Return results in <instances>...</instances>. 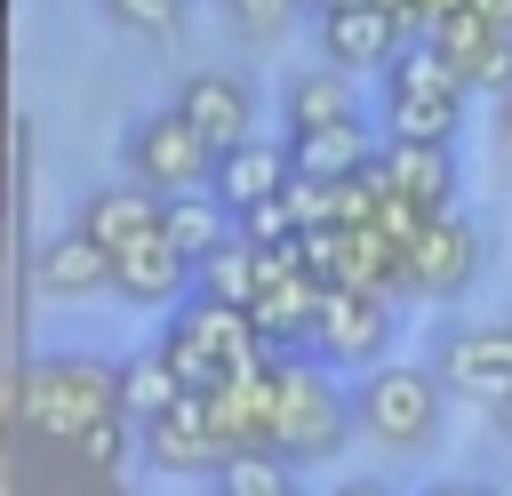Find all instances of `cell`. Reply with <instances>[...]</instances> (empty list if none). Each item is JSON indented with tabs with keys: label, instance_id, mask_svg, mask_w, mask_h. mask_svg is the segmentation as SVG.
Returning a JSON list of instances; mask_svg holds the SVG:
<instances>
[{
	"label": "cell",
	"instance_id": "1",
	"mask_svg": "<svg viewBox=\"0 0 512 496\" xmlns=\"http://www.w3.org/2000/svg\"><path fill=\"white\" fill-rule=\"evenodd\" d=\"M16 416H24L32 432H56V440L80 448L96 424L128 416V400H120V360H104V352H40V360H24V376H16Z\"/></svg>",
	"mask_w": 512,
	"mask_h": 496
},
{
	"label": "cell",
	"instance_id": "2",
	"mask_svg": "<svg viewBox=\"0 0 512 496\" xmlns=\"http://www.w3.org/2000/svg\"><path fill=\"white\" fill-rule=\"evenodd\" d=\"M160 352H168V368L184 376V392H216V384H232L240 368L272 360L264 328H256L240 304H216V296L176 304V312H168V328H160Z\"/></svg>",
	"mask_w": 512,
	"mask_h": 496
},
{
	"label": "cell",
	"instance_id": "3",
	"mask_svg": "<svg viewBox=\"0 0 512 496\" xmlns=\"http://www.w3.org/2000/svg\"><path fill=\"white\" fill-rule=\"evenodd\" d=\"M464 72L432 48V40H408L392 64H384V128L392 144H456L464 128Z\"/></svg>",
	"mask_w": 512,
	"mask_h": 496
},
{
	"label": "cell",
	"instance_id": "4",
	"mask_svg": "<svg viewBox=\"0 0 512 496\" xmlns=\"http://www.w3.org/2000/svg\"><path fill=\"white\" fill-rule=\"evenodd\" d=\"M344 440H352V392H336L312 352H280L272 456H288V464H328Z\"/></svg>",
	"mask_w": 512,
	"mask_h": 496
},
{
	"label": "cell",
	"instance_id": "5",
	"mask_svg": "<svg viewBox=\"0 0 512 496\" xmlns=\"http://www.w3.org/2000/svg\"><path fill=\"white\" fill-rule=\"evenodd\" d=\"M352 432L376 448H432L440 432V368H368L352 384Z\"/></svg>",
	"mask_w": 512,
	"mask_h": 496
},
{
	"label": "cell",
	"instance_id": "6",
	"mask_svg": "<svg viewBox=\"0 0 512 496\" xmlns=\"http://www.w3.org/2000/svg\"><path fill=\"white\" fill-rule=\"evenodd\" d=\"M136 456H144L152 472H168V480H216V472L240 456V440L216 424V400H208V392H184L160 424L136 432Z\"/></svg>",
	"mask_w": 512,
	"mask_h": 496
},
{
	"label": "cell",
	"instance_id": "7",
	"mask_svg": "<svg viewBox=\"0 0 512 496\" xmlns=\"http://www.w3.org/2000/svg\"><path fill=\"white\" fill-rule=\"evenodd\" d=\"M128 168H136V184H152V192H200V184L216 176V144L168 104V112H144V120L128 128Z\"/></svg>",
	"mask_w": 512,
	"mask_h": 496
},
{
	"label": "cell",
	"instance_id": "8",
	"mask_svg": "<svg viewBox=\"0 0 512 496\" xmlns=\"http://www.w3.org/2000/svg\"><path fill=\"white\" fill-rule=\"evenodd\" d=\"M392 328H400L392 296H376V288H328V296H320L312 352H320V360H336V368H384Z\"/></svg>",
	"mask_w": 512,
	"mask_h": 496
},
{
	"label": "cell",
	"instance_id": "9",
	"mask_svg": "<svg viewBox=\"0 0 512 496\" xmlns=\"http://www.w3.org/2000/svg\"><path fill=\"white\" fill-rule=\"evenodd\" d=\"M432 368H440V384H448V392L504 408V400H512V320L448 328V336H440V352H432Z\"/></svg>",
	"mask_w": 512,
	"mask_h": 496
},
{
	"label": "cell",
	"instance_id": "10",
	"mask_svg": "<svg viewBox=\"0 0 512 496\" xmlns=\"http://www.w3.org/2000/svg\"><path fill=\"white\" fill-rule=\"evenodd\" d=\"M120 288V264H112V248H96L80 224H64V232H48L40 248H32V296H48V304H88V296H112Z\"/></svg>",
	"mask_w": 512,
	"mask_h": 496
},
{
	"label": "cell",
	"instance_id": "11",
	"mask_svg": "<svg viewBox=\"0 0 512 496\" xmlns=\"http://www.w3.org/2000/svg\"><path fill=\"white\" fill-rule=\"evenodd\" d=\"M472 280H480V224L464 208H448L408 248V296H464Z\"/></svg>",
	"mask_w": 512,
	"mask_h": 496
},
{
	"label": "cell",
	"instance_id": "12",
	"mask_svg": "<svg viewBox=\"0 0 512 496\" xmlns=\"http://www.w3.org/2000/svg\"><path fill=\"white\" fill-rule=\"evenodd\" d=\"M280 112H288V136H312V128H360V120H368L352 72H336V64H296V72L280 80Z\"/></svg>",
	"mask_w": 512,
	"mask_h": 496
},
{
	"label": "cell",
	"instance_id": "13",
	"mask_svg": "<svg viewBox=\"0 0 512 496\" xmlns=\"http://www.w3.org/2000/svg\"><path fill=\"white\" fill-rule=\"evenodd\" d=\"M400 48H408V24H400L392 8H344V16H320V64H336V72H384Z\"/></svg>",
	"mask_w": 512,
	"mask_h": 496
},
{
	"label": "cell",
	"instance_id": "14",
	"mask_svg": "<svg viewBox=\"0 0 512 496\" xmlns=\"http://www.w3.org/2000/svg\"><path fill=\"white\" fill-rule=\"evenodd\" d=\"M176 112H184L216 152H232V144L256 136V96H248L240 72H192V80L176 88Z\"/></svg>",
	"mask_w": 512,
	"mask_h": 496
},
{
	"label": "cell",
	"instance_id": "15",
	"mask_svg": "<svg viewBox=\"0 0 512 496\" xmlns=\"http://www.w3.org/2000/svg\"><path fill=\"white\" fill-rule=\"evenodd\" d=\"M296 184V168H288V144H264V136H248V144H232V152H216V176H208V192L232 208V224L248 216V208H264V200H280Z\"/></svg>",
	"mask_w": 512,
	"mask_h": 496
},
{
	"label": "cell",
	"instance_id": "16",
	"mask_svg": "<svg viewBox=\"0 0 512 496\" xmlns=\"http://www.w3.org/2000/svg\"><path fill=\"white\" fill-rule=\"evenodd\" d=\"M160 200H168V192H152V184L120 176V184H96V192L80 200V216H72V224H80L96 248H112V256H120V248H136V240H152V232H160Z\"/></svg>",
	"mask_w": 512,
	"mask_h": 496
},
{
	"label": "cell",
	"instance_id": "17",
	"mask_svg": "<svg viewBox=\"0 0 512 496\" xmlns=\"http://www.w3.org/2000/svg\"><path fill=\"white\" fill-rule=\"evenodd\" d=\"M112 264H120V288H112V296H128V304H168V312L184 304V288H192V272H200L168 232H152V240L120 248Z\"/></svg>",
	"mask_w": 512,
	"mask_h": 496
},
{
	"label": "cell",
	"instance_id": "18",
	"mask_svg": "<svg viewBox=\"0 0 512 496\" xmlns=\"http://www.w3.org/2000/svg\"><path fill=\"white\" fill-rule=\"evenodd\" d=\"M288 144V168L296 176H312V184H352V176H368L376 160H384V144L368 136V120L360 128H312V136H280Z\"/></svg>",
	"mask_w": 512,
	"mask_h": 496
},
{
	"label": "cell",
	"instance_id": "19",
	"mask_svg": "<svg viewBox=\"0 0 512 496\" xmlns=\"http://www.w3.org/2000/svg\"><path fill=\"white\" fill-rule=\"evenodd\" d=\"M384 184L400 200H416L424 216H448L456 208V144H384Z\"/></svg>",
	"mask_w": 512,
	"mask_h": 496
},
{
	"label": "cell",
	"instance_id": "20",
	"mask_svg": "<svg viewBox=\"0 0 512 496\" xmlns=\"http://www.w3.org/2000/svg\"><path fill=\"white\" fill-rule=\"evenodd\" d=\"M160 232H168L192 264H208V256L232 240V208H224L208 184H200V192H168V200H160Z\"/></svg>",
	"mask_w": 512,
	"mask_h": 496
},
{
	"label": "cell",
	"instance_id": "21",
	"mask_svg": "<svg viewBox=\"0 0 512 496\" xmlns=\"http://www.w3.org/2000/svg\"><path fill=\"white\" fill-rule=\"evenodd\" d=\"M120 400H128V424H136V432H144V424H160V416L184 400V376L168 368V352H160V344L120 360Z\"/></svg>",
	"mask_w": 512,
	"mask_h": 496
},
{
	"label": "cell",
	"instance_id": "22",
	"mask_svg": "<svg viewBox=\"0 0 512 496\" xmlns=\"http://www.w3.org/2000/svg\"><path fill=\"white\" fill-rule=\"evenodd\" d=\"M208 496H304V488H296V464H288V456H272V448H240V456L208 480Z\"/></svg>",
	"mask_w": 512,
	"mask_h": 496
},
{
	"label": "cell",
	"instance_id": "23",
	"mask_svg": "<svg viewBox=\"0 0 512 496\" xmlns=\"http://www.w3.org/2000/svg\"><path fill=\"white\" fill-rule=\"evenodd\" d=\"M192 296H216V304H240V312H248V304H256V248L232 232V240L192 272Z\"/></svg>",
	"mask_w": 512,
	"mask_h": 496
},
{
	"label": "cell",
	"instance_id": "24",
	"mask_svg": "<svg viewBox=\"0 0 512 496\" xmlns=\"http://www.w3.org/2000/svg\"><path fill=\"white\" fill-rule=\"evenodd\" d=\"M96 8L136 40H176V24H184V0H96Z\"/></svg>",
	"mask_w": 512,
	"mask_h": 496
},
{
	"label": "cell",
	"instance_id": "25",
	"mask_svg": "<svg viewBox=\"0 0 512 496\" xmlns=\"http://www.w3.org/2000/svg\"><path fill=\"white\" fill-rule=\"evenodd\" d=\"M216 8H224V24H232L240 40H280L304 0H216Z\"/></svg>",
	"mask_w": 512,
	"mask_h": 496
},
{
	"label": "cell",
	"instance_id": "26",
	"mask_svg": "<svg viewBox=\"0 0 512 496\" xmlns=\"http://www.w3.org/2000/svg\"><path fill=\"white\" fill-rule=\"evenodd\" d=\"M232 232H240L248 248H288V240H304V232H296V208H288V192H280V200H264V208H248Z\"/></svg>",
	"mask_w": 512,
	"mask_h": 496
},
{
	"label": "cell",
	"instance_id": "27",
	"mask_svg": "<svg viewBox=\"0 0 512 496\" xmlns=\"http://www.w3.org/2000/svg\"><path fill=\"white\" fill-rule=\"evenodd\" d=\"M288 208H296V232H328V224H336V184L296 176V184H288Z\"/></svg>",
	"mask_w": 512,
	"mask_h": 496
},
{
	"label": "cell",
	"instance_id": "28",
	"mask_svg": "<svg viewBox=\"0 0 512 496\" xmlns=\"http://www.w3.org/2000/svg\"><path fill=\"white\" fill-rule=\"evenodd\" d=\"M128 432H136V424H128V416H112V424H96V432L80 440V456H88L96 472H120V464H128Z\"/></svg>",
	"mask_w": 512,
	"mask_h": 496
},
{
	"label": "cell",
	"instance_id": "29",
	"mask_svg": "<svg viewBox=\"0 0 512 496\" xmlns=\"http://www.w3.org/2000/svg\"><path fill=\"white\" fill-rule=\"evenodd\" d=\"M464 8H472L488 32H504V40H512V0H464Z\"/></svg>",
	"mask_w": 512,
	"mask_h": 496
},
{
	"label": "cell",
	"instance_id": "30",
	"mask_svg": "<svg viewBox=\"0 0 512 496\" xmlns=\"http://www.w3.org/2000/svg\"><path fill=\"white\" fill-rule=\"evenodd\" d=\"M424 496H488V488H480V480H432Z\"/></svg>",
	"mask_w": 512,
	"mask_h": 496
},
{
	"label": "cell",
	"instance_id": "31",
	"mask_svg": "<svg viewBox=\"0 0 512 496\" xmlns=\"http://www.w3.org/2000/svg\"><path fill=\"white\" fill-rule=\"evenodd\" d=\"M496 144L512 152V96H496Z\"/></svg>",
	"mask_w": 512,
	"mask_h": 496
},
{
	"label": "cell",
	"instance_id": "32",
	"mask_svg": "<svg viewBox=\"0 0 512 496\" xmlns=\"http://www.w3.org/2000/svg\"><path fill=\"white\" fill-rule=\"evenodd\" d=\"M336 496H392V488H384V480H344Z\"/></svg>",
	"mask_w": 512,
	"mask_h": 496
},
{
	"label": "cell",
	"instance_id": "33",
	"mask_svg": "<svg viewBox=\"0 0 512 496\" xmlns=\"http://www.w3.org/2000/svg\"><path fill=\"white\" fill-rule=\"evenodd\" d=\"M320 16H344V8H376V0H312Z\"/></svg>",
	"mask_w": 512,
	"mask_h": 496
},
{
	"label": "cell",
	"instance_id": "34",
	"mask_svg": "<svg viewBox=\"0 0 512 496\" xmlns=\"http://www.w3.org/2000/svg\"><path fill=\"white\" fill-rule=\"evenodd\" d=\"M496 416H504V432H512V400H504V408H496Z\"/></svg>",
	"mask_w": 512,
	"mask_h": 496
}]
</instances>
